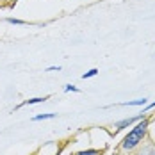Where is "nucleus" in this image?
<instances>
[{
    "instance_id": "10",
    "label": "nucleus",
    "mask_w": 155,
    "mask_h": 155,
    "mask_svg": "<svg viewBox=\"0 0 155 155\" xmlns=\"http://www.w3.org/2000/svg\"><path fill=\"white\" fill-rule=\"evenodd\" d=\"M64 91H78V87H75V86H71V84H70V86H66V87H64Z\"/></svg>"
},
{
    "instance_id": "6",
    "label": "nucleus",
    "mask_w": 155,
    "mask_h": 155,
    "mask_svg": "<svg viewBox=\"0 0 155 155\" xmlns=\"http://www.w3.org/2000/svg\"><path fill=\"white\" fill-rule=\"evenodd\" d=\"M55 118V114H39V116H34L32 121H41V120H52Z\"/></svg>"
},
{
    "instance_id": "7",
    "label": "nucleus",
    "mask_w": 155,
    "mask_h": 155,
    "mask_svg": "<svg viewBox=\"0 0 155 155\" xmlns=\"http://www.w3.org/2000/svg\"><path fill=\"white\" fill-rule=\"evenodd\" d=\"M77 155H102V150H86V152H78Z\"/></svg>"
},
{
    "instance_id": "4",
    "label": "nucleus",
    "mask_w": 155,
    "mask_h": 155,
    "mask_svg": "<svg viewBox=\"0 0 155 155\" xmlns=\"http://www.w3.org/2000/svg\"><path fill=\"white\" fill-rule=\"evenodd\" d=\"M125 107H143V105H146V98H141V100H132V102H125L121 104Z\"/></svg>"
},
{
    "instance_id": "5",
    "label": "nucleus",
    "mask_w": 155,
    "mask_h": 155,
    "mask_svg": "<svg viewBox=\"0 0 155 155\" xmlns=\"http://www.w3.org/2000/svg\"><path fill=\"white\" fill-rule=\"evenodd\" d=\"M47 98H31V100H25V102H21L20 105L16 109H20V107H23V105H32V104H43Z\"/></svg>"
},
{
    "instance_id": "2",
    "label": "nucleus",
    "mask_w": 155,
    "mask_h": 155,
    "mask_svg": "<svg viewBox=\"0 0 155 155\" xmlns=\"http://www.w3.org/2000/svg\"><path fill=\"white\" fill-rule=\"evenodd\" d=\"M143 118H144L143 114H137V116H134V118H127V120H121V121L114 123V128H116V132H118V130H121V128H125V127H130L132 123L139 121V120H143Z\"/></svg>"
},
{
    "instance_id": "8",
    "label": "nucleus",
    "mask_w": 155,
    "mask_h": 155,
    "mask_svg": "<svg viewBox=\"0 0 155 155\" xmlns=\"http://www.w3.org/2000/svg\"><path fill=\"white\" fill-rule=\"evenodd\" d=\"M96 73H98V70H96V68H93V70H89L87 73H84V75H82V78H91V77H94Z\"/></svg>"
},
{
    "instance_id": "9",
    "label": "nucleus",
    "mask_w": 155,
    "mask_h": 155,
    "mask_svg": "<svg viewBox=\"0 0 155 155\" xmlns=\"http://www.w3.org/2000/svg\"><path fill=\"white\" fill-rule=\"evenodd\" d=\"M7 21L9 23H15V25H23V21L21 20H16V18H7Z\"/></svg>"
},
{
    "instance_id": "1",
    "label": "nucleus",
    "mask_w": 155,
    "mask_h": 155,
    "mask_svg": "<svg viewBox=\"0 0 155 155\" xmlns=\"http://www.w3.org/2000/svg\"><path fill=\"white\" fill-rule=\"evenodd\" d=\"M146 132H148V120L143 118V120H139V123L125 136L123 143H121V148H123L125 152L134 150V148L139 146L141 143H143V139L146 137Z\"/></svg>"
},
{
    "instance_id": "3",
    "label": "nucleus",
    "mask_w": 155,
    "mask_h": 155,
    "mask_svg": "<svg viewBox=\"0 0 155 155\" xmlns=\"http://www.w3.org/2000/svg\"><path fill=\"white\" fill-rule=\"evenodd\" d=\"M136 155H155V144H146V146H143Z\"/></svg>"
},
{
    "instance_id": "11",
    "label": "nucleus",
    "mask_w": 155,
    "mask_h": 155,
    "mask_svg": "<svg viewBox=\"0 0 155 155\" xmlns=\"http://www.w3.org/2000/svg\"><path fill=\"white\" fill-rule=\"evenodd\" d=\"M152 107H155V102H153V104H150V105H148V109H152Z\"/></svg>"
}]
</instances>
